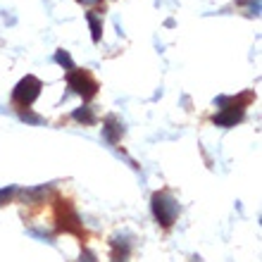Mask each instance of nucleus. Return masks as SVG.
<instances>
[{"mask_svg":"<svg viewBox=\"0 0 262 262\" xmlns=\"http://www.w3.org/2000/svg\"><path fill=\"white\" fill-rule=\"evenodd\" d=\"M67 86L83 98H93L98 93V81L83 69H72L67 74Z\"/></svg>","mask_w":262,"mask_h":262,"instance_id":"obj_3","label":"nucleus"},{"mask_svg":"<svg viewBox=\"0 0 262 262\" xmlns=\"http://www.w3.org/2000/svg\"><path fill=\"white\" fill-rule=\"evenodd\" d=\"M122 124H119L115 117H107V122H105V136H107V141L110 143H117V138L122 136Z\"/></svg>","mask_w":262,"mask_h":262,"instance_id":"obj_5","label":"nucleus"},{"mask_svg":"<svg viewBox=\"0 0 262 262\" xmlns=\"http://www.w3.org/2000/svg\"><path fill=\"white\" fill-rule=\"evenodd\" d=\"M152 214L162 227H172L179 214V203L167 193H155L152 195Z\"/></svg>","mask_w":262,"mask_h":262,"instance_id":"obj_2","label":"nucleus"},{"mask_svg":"<svg viewBox=\"0 0 262 262\" xmlns=\"http://www.w3.org/2000/svg\"><path fill=\"white\" fill-rule=\"evenodd\" d=\"M72 117L76 119V122H83V124H93L96 122V115H93V110L91 107H83V110H76Z\"/></svg>","mask_w":262,"mask_h":262,"instance_id":"obj_7","label":"nucleus"},{"mask_svg":"<svg viewBox=\"0 0 262 262\" xmlns=\"http://www.w3.org/2000/svg\"><path fill=\"white\" fill-rule=\"evenodd\" d=\"M79 3H83V5H93V3H98V0H79Z\"/></svg>","mask_w":262,"mask_h":262,"instance_id":"obj_12","label":"nucleus"},{"mask_svg":"<svg viewBox=\"0 0 262 262\" xmlns=\"http://www.w3.org/2000/svg\"><path fill=\"white\" fill-rule=\"evenodd\" d=\"M43 193H46V186H41V188H29V191H21V198L27 200V203H31V200L41 198Z\"/></svg>","mask_w":262,"mask_h":262,"instance_id":"obj_9","label":"nucleus"},{"mask_svg":"<svg viewBox=\"0 0 262 262\" xmlns=\"http://www.w3.org/2000/svg\"><path fill=\"white\" fill-rule=\"evenodd\" d=\"M55 62H57V64H62V67L67 69V74L72 72V69H76V67H74V62H72V57H69L67 50H57V53H55Z\"/></svg>","mask_w":262,"mask_h":262,"instance_id":"obj_8","label":"nucleus"},{"mask_svg":"<svg viewBox=\"0 0 262 262\" xmlns=\"http://www.w3.org/2000/svg\"><path fill=\"white\" fill-rule=\"evenodd\" d=\"M41 89H43V83H41V79H36V76H24L17 86H14V91H12V103L14 105H19V107H31L34 105V100L38 96H41Z\"/></svg>","mask_w":262,"mask_h":262,"instance_id":"obj_1","label":"nucleus"},{"mask_svg":"<svg viewBox=\"0 0 262 262\" xmlns=\"http://www.w3.org/2000/svg\"><path fill=\"white\" fill-rule=\"evenodd\" d=\"M86 19L91 24V31H93V41H100V31H103V19L98 17L96 12H86Z\"/></svg>","mask_w":262,"mask_h":262,"instance_id":"obj_6","label":"nucleus"},{"mask_svg":"<svg viewBox=\"0 0 262 262\" xmlns=\"http://www.w3.org/2000/svg\"><path fill=\"white\" fill-rule=\"evenodd\" d=\"M243 117V105H231V107H222L220 115H214V124L217 126H234Z\"/></svg>","mask_w":262,"mask_h":262,"instance_id":"obj_4","label":"nucleus"},{"mask_svg":"<svg viewBox=\"0 0 262 262\" xmlns=\"http://www.w3.org/2000/svg\"><path fill=\"white\" fill-rule=\"evenodd\" d=\"M12 195H14V188L12 186H10V188H0V205H5Z\"/></svg>","mask_w":262,"mask_h":262,"instance_id":"obj_10","label":"nucleus"},{"mask_svg":"<svg viewBox=\"0 0 262 262\" xmlns=\"http://www.w3.org/2000/svg\"><path fill=\"white\" fill-rule=\"evenodd\" d=\"M81 262H96V255H93L91 250H83V253H81Z\"/></svg>","mask_w":262,"mask_h":262,"instance_id":"obj_11","label":"nucleus"}]
</instances>
